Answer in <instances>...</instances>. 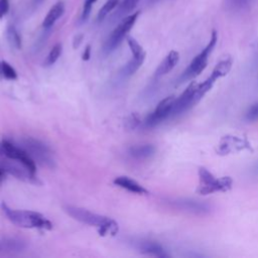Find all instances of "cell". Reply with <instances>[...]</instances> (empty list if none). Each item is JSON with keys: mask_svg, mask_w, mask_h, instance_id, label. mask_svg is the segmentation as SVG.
Here are the masks:
<instances>
[{"mask_svg": "<svg viewBox=\"0 0 258 258\" xmlns=\"http://www.w3.org/2000/svg\"><path fill=\"white\" fill-rule=\"evenodd\" d=\"M64 212L74 218L75 220L98 228V232L101 236L115 235L118 232V224L106 216L93 213L87 209L76 207V206H66L63 208Z\"/></svg>", "mask_w": 258, "mask_h": 258, "instance_id": "1", "label": "cell"}, {"mask_svg": "<svg viewBox=\"0 0 258 258\" xmlns=\"http://www.w3.org/2000/svg\"><path fill=\"white\" fill-rule=\"evenodd\" d=\"M9 10V0H0V19H2Z\"/></svg>", "mask_w": 258, "mask_h": 258, "instance_id": "29", "label": "cell"}, {"mask_svg": "<svg viewBox=\"0 0 258 258\" xmlns=\"http://www.w3.org/2000/svg\"><path fill=\"white\" fill-rule=\"evenodd\" d=\"M39 1H41V0H39Z\"/></svg>", "mask_w": 258, "mask_h": 258, "instance_id": "35", "label": "cell"}, {"mask_svg": "<svg viewBox=\"0 0 258 258\" xmlns=\"http://www.w3.org/2000/svg\"><path fill=\"white\" fill-rule=\"evenodd\" d=\"M96 1H97V0H85L84 6H83L82 15H81L82 21H86V20L89 18L90 14H91L92 6H93V4H94Z\"/></svg>", "mask_w": 258, "mask_h": 258, "instance_id": "27", "label": "cell"}, {"mask_svg": "<svg viewBox=\"0 0 258 258\" xmlns=\"http://www.w3.org/2000/svg\"><path fill=\"white\" fill-rule=\"evenodd\" d=\"M119 5V0H107L106 3L102 6V8L98 12V20H103L113 9H115Z\"/></svg>", "mask_w": 258, "mask_h": 258, "instance_id": "23", "label": "cell"}, {"mask_svg": "<svg viewBox=\"0 0 258 258\" xmlns=\"http://www.w3.org/2000/svg\"><path fill=\"white\" fill-rule=\"evenodd\" d=\"M90 56H91V46L90 45H87L86 46V48H85V50H84V53H83V59L84 60H88L89 58H90Z\"/></svg>", "mask_w": 258, "mask_h": 258, "instance_id": "31", "label": "cell"}, {"mask_svg": "<svg viewBox=\"0 0 258 258\" xmlns=\"http://www.w3.org/2000/svg\"><path fill=\"white\" fill-rule=\"evenodd\" d=\"M253 0H225V6L232 12H244L247 11Z\"/></svg>", "mask_w": 258, "mask_h": 258, "instance_id": "20", "label": "cell"}, {"mask_svg": "<svg viewBox=\"0 0 258 258\" xmlns=\"http://www.w3.org/2000/svg\"><path fill=\"white\" fill-rule=\"evenodd\" d=\"M174 99V96H168L161 100L154 111L151 112L144 120V126L146 128H152L160 124L162 121L171 118Z\"/></svg>", "mask_w": 258, "mask_h": 258, "instance_id": "10", "label": "cell"}, {"mask_svg": "<svg viewBox=\"0 0 258 258\" xmlns=\"http://www.w3.org/2000/svg\"><path fill=\"white\" fill-rule=\"evenodd\" d=\"M145 55L146 54H143V55H140V56H133L120 71V75L123 77V78H128L132 75H134L138 70L139 68L142 66L144 59H145Z\"/></svg>", "mask_w": 258, "mask_h": 258, "instance_id": "17", "label": "cell"}, {"mask_svg": "<svg viewBox=\"0 0 258 258\" xmlns=\"http://www.w3.org/2000/svg\"><path fill=\"white\" fill-rule=\"evenodd\" d=\"M197 89H198V83L192 81L186 87V89L177 98L174 99L171 117L178 116L179 114L190 109L192 106H195L199 102L197 98Z\"/></svg>", "mask_w": 258, "mask_h": 258, "instance_id": "9", "label": "cell"}, {"mask_svg": "<svg viewBox=\"0 0 258 258\" xmlns=\"http://www.w3.org/2000/svg\"><path fill=\"white\" fill-rule=\"evenodd\" d=\"M0 76H1V61H0Z\"/></svg>", "mask_w": 258, "mask_h": 258, "instance_id": "34", "label": "cell"}, {"mask_svg": "<svg viewBox=\"0 0 258 258\" xmlns=\"http://www.w3.org/2000/svg\"><path fill=\"white\" fill-rule=\"evenodd\" d=\"M82 40H83V34H77V35L74 37V40H73V46H74V48L79 47L80 44L82 43Z\"/></svg>", "mask_w": 258, "mask_h": 258, "instance_id": "30", "label": "cell"}, {"mask_svg": "<svg viewBox=\"0 0 258 258\" xmlns=\"http://www.w3.org/2000/svg\"><path fill=\"white\" fill-rule=\"evenodd\" d=\"M1 208L8 220L17 227L26 229H42L51 230L52 224L43 215L27 210H15L9 208L5 203L1 204Z\"/></svg>", "mask_w": 258, "mask_h": 258, "instance_id": "2", "label": "cell"}, {"mask_svg": "<svg viewBox=\"0 0 258 258\" xmlns=\"http://www.w3.org/2000/svg\"><path fill=\"white\" fill-rule=\"evenodd\" d=\"M232 64H233V60L231 57H226L224 59H221L213 69L210 77L206 79L203 83L198 84L197 97L199 100H201L212 89L213 85L218 79L228 75V73L232 68Z\"/></svg>", "mask_w": 258, "mask_h": 258, "instance_id": "8", "label": "cell"}, {"mask_svg": "<svg viewBox=\"0 0 258 258\" xmlns=\"http://www.w3.org/2000/svg\"><path fill=\"white\" fill-rule=\"evenodd\" d=\"M139 1L140 0H122V2L118 5V9L116 11L115 17L117 18L126 17L135 9Z\"/></svg>", "mask_w": 258, "mask_h": 258, "instance_id": "19", "label": "cell"}, {"mask_svg": "<svg viewBox=\"0 0 258 258\" xmlns=\"http://www.w3.org/2000/svg\"><path fill=\"white\" fill-rule=\"evenodd\" d=\"M178 60H179L178 52L175 50H170L167 53V55L164 57V59L160 62L158 68L156 69L154 76L156 78H159V77H162V76L168 74L176 66Z\"/></svg>", "mask_w": 258, "mask_h": 258, "instance_id": "14", "label": "cell"}, {"mask_svg": "<svg viewBox=\"0 0 258 258\" xmlns=\"http://www.w3.org/2000/svg\"><path fill=\"white\" fill-rule=\"evenodd\" d=\"M233 180L230 176L216 177L205 167L199 168V185L197 192L200 195H210L217 191H228L231 189Z\"/></svg>", "mask_w": 258, "mask_h": 258, "instance_id": "4", "label": "cell"}, {"mask_svg": "<svg viewBox=\"0 0 258 258\" xmlns=\"http://www.w3.org/2000/svg\"><path fill=\"white\" fill-rule=\"evenodd\" d=\"M64 12V3L62 1H57L47 12L46 16L42 21V26L44 28H50L53 26L55 21L63 14Z\"/></svg>", "mask_w": 258, "mask_h": 258, "instance_id": "16", "label": "cell"}, {"mask_svg": "<svg viewBox=\"0 0 258 258\" xmlns=\"http://www.w3.org/2000/svg\"><path fill=\"white\" fill-rule=\"evenodd\" d=\"M127 43L129 45V48L133 54V56H140V55H143L145 54V51L143 50L142 46L138 43V41L131 37V36H128L127 37Z\"/></svg>", "mask_w": 258, "mask_h": 258, "instance_id": "25", "label": "cell"}, {"mask_svg": "<svg viewBox=\"0 0 258 258\" xmlns=\"http://www.w3.org/2000/svg\"><path fill=\"white\" fill-rule=\"evenodd\" d=\"M61 51H62V46L60 43H56L52 46V48L49 50L45 60H44V63L45 66H51L53 64L57 59L58 57L60 56L61 54Z\"/></svg>", "mask_w": 258, "mask_h": 258, "instance_id": "22", "label": "cell"}, {"mask_svg": "<svg viewBox=\"0 0 258 258\" xmlns=\"http://www.w3.org/2000/svg\"><path fill=\"white\" fill-rule=\"evenodd\" d=\"M155 152V147L151 144L136 145L129 148V154L137 159H145L152 156Z\"/></svg>", "mask_w": 258, "mask_h": 258, "instance_id": "18", "label": "cell"}, {"mask_svg": "<svg viewBox=\"0 0 258 258\" xmlns=\"http://www.w3.org/2000/svg\"><path fill=\"white\" fill-rule=\"evenodd\" d=\"M6 37L7 40L9 42V44L15 48V49H19L21 48V36L18 32V30L15 28L14 25H9L6 29Z\"/></svg>", "mask_w": 258, "mask_h": 258, "instance_id": "21", "label": "cell"}, {"mask_svg": "<svg viewBox=\"0 0 258 258\" xmlns=\"http://www.w3.org/2000/svg\"><path fill=\"white\" fill-rule=\"evenodd\" d=\"M169 204L174 209L195 215H204L210 212L209 205L190 199H174L170 200Z\"/></svg>", "mask_w": 258, "mask_h": 258, "instance_id": "11", "label": "cell"}, {"mask_svg": "<svg viewBox=\"0 0 258 258\" xmlns=\"http://www.w3.org/2000/svg\"><path fill=\"white\" fill-rule=\"evenodd\" d=\"M138 249L140 250L141 253L155 256V257H160V258H165L169 257V254L164 250V248L159 245L156 242L153 241H142L139 243Z\"/></svg>", "mask_w": 258, "mask_h": 258, "instance_id": "15", "label": "cell"}, {"mask_svg": "<svg viewBox=\"0 0 258 258\" xmlns=\"http://www.w3.org/2000/svg\"><path fill=\"white\" fill-rule=\"evenodd\" d=\"M254 171H255L256 173H258V163H257V164H256V166L254 167Z\"/></svg>", "mask_w": 258, "mask_h": 258, "instance_id": "33", "label": "cell"}, {"mask_svg": "<svg viewBox=\"0 0 258 258\" xmlns=\"http://www.w3.org/2000/svg\"><path fill=\"white\" fill-rule=\"evenodd\" d=\"M5 177V170L0 166V179H3Z\"/></svg>", "mask_w": 258, "mask_h": 258, "instance_id": "32", "label": "cell"}, {"mask_svg": "<svg viewBox=\"0 0 258 258\" xmlns=\"http://www.w3.org/2000/svg\"><path fill=\"white\" fill-rule=\"evenodd\" d=\"M1 76H3L5 79H8V80H16L17 79L16 71L14 70V68L12 66H10L5 60L1 61Z\"/></svg>", "mask_w": 258, "mask_h": 258, "instance_id": "24", "label": "cell"}, {"mask_svg": "<svg viewBox=\"0 0 258 258\" xmlns=\"http://www.w3.org/2000/svg\"><path fill=\"white\" fill-rule=\"evenodd\" d=\"M17 145L23 148L33 158L34 161L49 167L54 165V160L50 149L40 140L32 137H26L20 139Z\"/></svg>", "mask_w": 258, "mask_h": 258, "instance_id": "5", "label": "cell"}, {"mask_svg": "<svg viewBox=\"0 0 258 258\" xmlns=\"http://www.w3.org/2000/svg\"><path fill=\"white\" fill-rule=\"evenodd\" d=\"M138 15H139V11H137L133 14H129L126 17L122 18V21L117 25V27L112 31V33L106 40L104 47H103L105 52L109 53V52L113 51L121 43V41L126 36V34L134 26Z\"/></svg>", "mask_w": 258, "mask_h": 258, "instance_id": "7", "label": "cell"}, {"mask_svg": "<svg viewBox=\"0 0 258 258\" xmlns=\"http://www.w3.org/2000/svg\"><path fill=\"white\" fill-rule=\"evenodd\" d=\"M114 184L118 185L121 188H124L130 192L137 194V195H146L148 194V190L143 187L140 183H138L136 180L130 178L129 176H117L113 180Z\"/></svg>", "mask_w": 258, "mask_h": 258, "instance_id": "13", "label": "cell"}, {"mask_svg": "<svg viewBox=\"0 0 258 258\" xmlns=\"http://www.w3.org/2000/svg\"><path fill=\"white\" fill-rule=\"evenodd\" d=\"M26 244L16 237H0V254H14L23 251Z\"/></svg>", "mask_w": 258, "mask_h": 258, "instance_id": "12", "label": "cell"}, {"mask_svg": "<svg viewBox=\"0 0 258 258\" xmlns=\"http://www.w3.org/2000/svg\"><path fill=\"white\" fill-rule=\"evenodd\" d=\"M140 123V118L138 116V114L136 113H132L130 116L127 117L126 121H125V125L128 129H134L136 128Z\"/></svg>", "mask_w": 258, "mask_h": 258, "instance_id": "28", "label": "cell"}, {"mask_svg": "<svg viewBox=\"0 0 258 258\" xmlns=\"http://www.w3.org/2000/svg\"><path fill=\"white\" fill-rule=\"evenodd\" d=\"M217 40H218V33H217L216 30H213L210 41L205 46V48L191 59L188 67L180 75V77L177 81V84H181V83H184L185 81L192 80V79H195V78H197L198 76L201 75V73L208 66L209 55L211 54L212 50L214 49V47L217 43Z\"/></svg>", "mask_w": 258, "mask_h": 258, "instance_id": "3", "label": "cell"}, {"mask_svg": "<svg viewBox=\"0 0 258 258\" xmlns=\"http://www.w3.org/2000/svg\"><path fill=\"white\" fill-rule=\"evenodd\" d=\"M245 119L249 122H254L258 120V102L251 105L245 114Z\"/></svg>", "mask_w": 258, "mask_h": 258, "instance_id": "26", "label": "cell"}, {"mask_svg": "<svg viewBox=\"0 0 258 258\" xmlns=\"http://www.w3.org/2000/svg\"><path fill=\"white\" fill-rule=\"evenodd\" d=\"M0 154L13 160H18L30 173L34 175L36 165L33 158L20 146L13 142L4 139L0 141Z\"/></svg>", "mask_w": 258, "mask_h": 258, "instance_id": "6", "label": "cell"}]
</instances>
